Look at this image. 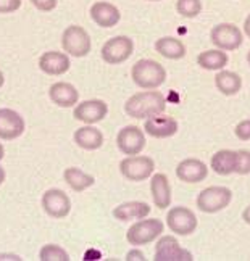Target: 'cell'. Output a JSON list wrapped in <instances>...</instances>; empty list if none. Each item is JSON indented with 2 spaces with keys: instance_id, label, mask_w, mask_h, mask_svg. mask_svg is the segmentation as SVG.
<instances>
[{
  "instance_id": "9a60e30c",
  "label": "cell",
  "mask_w": 250,
  "mask_h": 261,
  "mask_svg": "<svg viewBox=\"0 0 250 261\" xmlns=\"http://www.w3.org/2000/svg\"><path fill=\"white\" fill-rule=\"evenodd\" d=\"M176 176L179 180L187 184H197L208 176V168L197 158H186L176 168Z\"/></svg>"
},
{
  "instance_id": "484cf974",
  "label": "cell",
  "mask_w": 250,
  "mask_h": 261,
  "mask_svg": "<svg viewBox=\"0 0 250 261\" xmlns=\"http://www.w3.org/2000/svg\"><path fill=\"white\" fill-rule=\"evenodd\" d=\"M236 168V152L234 150H219L212 156V169L219 176L233 174Z\"/></svg>"
},
{
  "instance_id": "ab89813d",
  "label": "cell",
  "mask_w": 250,
  "mask_h": 261,
  "mask_svg": "<svg viewBox=\"0 0 250 261\" xmlns=\"http://www.w3.org/2000/svg\"><path fill=\"white\" fill-rule=\"evenodd\" d=\"M4 83H5V76H4V73L0 71V87L4 86Z\"/></svg>"
},
{
  "instance_id": "d4e9b609",
  "label": "cell",
  "mask_w": 250,
  "mask_h": 261,
  "mask_svg": "<svg viewBox=\"0 0 250 261\" xmlns=\"http://www.w3.org/2000/svg\"><path fill=\"white\" fill-rule=\"evenodd\" d=\"M215 86L223 95H236L242 87V77L234 71H219L215 77Z\"/></svg>"
},
{
  "instance_id": "d6a6232c",
  "label": "cell",
  "mask_w": 250,
  "mask_h": 261,
  "mask_svg": "<svg viewBox=\"0 0 250 261\" xmlns=\"http://www.w3.org/2000/svg\"><path fill=\"white\" fill-rule=\"evenodd\" d=\"M31 4L37 10H41V12H52V10L57 7L58 0H31Z\"/></svg>"
},
{
  "instance_id": "f1b7e54d",
  "label": "cell",
  "mask_w": 250,
  "mask_h": 261,
  "mask_svg": "<svg viewBox=\"0 0 250 261\" xmlns=\"http://www.w3.org/2000/svg\"><path fill=\"white\" fill-rule=\"evenodd\" d=\"M176 10L184 18H195L202 12V2L200 0H178Z\"/></svg>"
},
{
  "instance_id": "277c9868",
  "label": "cell",
  "mask_w": 250,
  "mask_h": 261,
  "mask_svg": "<svg viewBox=\"0 0 250 261\" xmlns=\"http://www.w3.org/2000/svg\"><path fill=\"white\" fill-rule=\"evenodd\" d=\"M163 229H165V224H163L162 219H157V218L145 219L144 218L128 229L126 240L134 247L147 245L162 234Z\"/></svg>"
},
{
  "instance_id": "ac0fdd59",
  "label": "cell",
  "mask_w": 250,
  "mask_h": 261,
  "mask_svg": "<svg viewBox=\"0 0 250 261\" xmlns=\"http://www.w3.org/2000/svg\"><path fill=\"white\" fill-rule=\"evenodd\" d=\"M91 18L100 28H113L121 19L119 10L110 2H95L91 7Z\"/></svg>"
},
{
  "instance_id": "44dd1931",
  "label": "cell",
  "mask_w": 250,
  "mask_h": 261,
  "mask_svg": "<svg viewBox=\"0 0 250 261\" xmlns=\"http://www.w3.org/2000/svg\"><path fill=\"white\" fill-rule=\"evenodd\" d=\"M74 144L84 150H97L104 145V134L94 126H83L74 130Z\"/></svg>"
},
{
  "instance_id": "4fadbf2b",
  "label": "cell",
  "mask_w": 250,
  "mask_h": 261,
  "mask_svg": "<svg viewBox=\"0 0 250 261\" xmlns=\"http://www.w3.org/2000/svg\"><path fill=\"white\" fill-rule=\"evenodd\" d=\"M108 115V105L104 102V100H86V102H81L74 107V119L86 124H95L98 121Z\"/></svg>"
},
{
  "instance_id": "4dcf8cb0",
  "label": "cell",
  "mask_w": 250,
  "mask_h": 261,
  "mask_svg": "<svg viewBox=\"0 0 250 261\" xmlns=\"http://www.w3.org/2000/svg\"><path fill=\"white\" fill-rule=\"evenodd\" d=\"M234 133H236V137L239 140H242V142L250 140V119H245V121L239 123L234 129Z\"/></svg>"
},
{
  "instance_id": "d590c367",
  "label": "cell",
  "mask_w": 250,
  "mask_h": 261,
  "mask_svg": "<svg viewBox=\"0 0 250 261\" xmlns=\"http://www.w3.org/2000/svg\"><path fill=\"white\" fill-rule=\"evenodd\" d=\"M242 219L245 221L247 224H250V205L242 212Z\"/></svg>"
},
{
  "instance_id": "603a6c76",
  "label": "cell",
  "mask_w": 250,
  "mask_h": 261,
  "mask_svg": "<svg viewBox=\"0 0 250 261\" xmlns=\"http://www.w3.org/2000/svg\"><path fill=\"white\" fill-rule=\"evenodd\" d=\"M63 179H65V182L74 190V192H84L86 189L94 186V182H95L94 176L84 173L83 169H79L76 166L66 168L63 171Z\"/></svg>"
},
{
  "instance_id": "4316f807",
  "label": "cell",
  "mask_w": 250,
  "mask_h": 261,
  "mask_svg": "<svg viewBox=\"0 0 250 261\" xmlns=\"http://www.w3.org/2000/svg\"><path fill=\"white\" fill-rule=\"evenodd\" d=\"M197 63L208 71H218V69H223L228 65V55L224 50L219 48L205 50L197 57Z\"/></svg>"
},
{
  "instance_id": "e575fe53",
  "label": "cell",
  "mask_w": 250,
  "mask_h": 261,
  "mask_svg": "<svg viewBox=\"0 0 250 261\" xmlns=\"http://www.w3.org/2000/svg\"><path fill=\"white\" fill-rule=\"evenodd\" d=\"M2 259H15V261H19L21 258H19L18 255H13V253H5V255H0V261Z\"/></svg>"
},
{
  "instance_id": "8d00e7d4",
  "label": "cell",
  "mask_w": 250,
  "mask_h": 261,
  "mask_svg": "<svg viewBox=\"0 0 250 261\" xmlns=\"http://www.w3.org/2000/svg\"><path fill=\"white\" fill-rule=\"evenodd\" d=\"M244 33L247 34V37H250V15L245 18V21H244Z\"/></svg>"
},
{
  "instance_id": "9c48e42d",
  "label": "cell",
  "mask_w": 250,
  "mask_h": 261,
  "mask_svg": "<svg viewBox=\"0 0 250 261\" xmlns=\"http://www.w3.org/2000/svg\"><path fill=\"white\" fill-rule=\"evenodd\" d=\"M166 224L178 236H191L197 229V216L186 206H174L166 215Z\"/></svg>"
},
{
  "instance_id": "60d3db41",
  "label": "cell",
  "mask_w": 250,
  "mask_h": 261,
  "mask_svg": "<svg viewBox=\"0 0 250 261\" xmlns=\"http://www.w3.org/2000/svg\"><path fill=\"white\" fill-rule=\"evenodd\" d=\"M247 62H248V65H250V52H248V55H247Z\"/></svg>"
},
{
  "instance_id": "ffe728a7",
  "label": "cell",
  "mask_w": 250,
  "mask_h": 261,
  "mask_svg": "<svg viewBox=\"0 0 250 261\" xmlns=\"http://www.w3.org/2000/svg\"><path fill=\"white\" fill-rule=\"evenodd\" d=\"M48 97L58 107L71 108L78 103L79 92L76 90V87L69 83H55L48 89Z\"/></svg>"
},
{
  "instance_id": "5b68a950",
  "label": "cell",
  "mask_w": 250,
  "mask_h": 261,
  "mask_svg": "<svg viewBox=\"0 0 250 261\" xmlns=\"http://www.w3.org/2000/svg\"><path fill=\"white\" fill-rule=\"evenodd\" d=\"M155 169V162L150 156L144 155H131L119 163V173L128 180L133 182H141L148 177H152V173Z\"/></svg>"
},
{
  "instance_id": "6da1fadb",
  "label": "cell",
  "mask_w": 250,
  "mask_h": 261,
  "mask_svg": "<svg viewBox=\"0 0 250 261\" xmlns=\"http://www.w3.org/2000/svg\"><path fill=\"white\" fill-rule=\"evenodd\" d=\"M166 108V100L158 90H144L131 95L124 103V113L136 119H147L162 115Z\"/></svg>"
},
{
  "instance_id": "1f68e13d",
  "label": "cell",
  "mask_w": 250,
  "mask_h": 261,
  "mask_svg": "<svg viewBox=\"0 0 250 261\" xmlns=\"http://www.w3.org/2000/svg\"><path fill=\"white\" fill-rule=\"evenodd\" d=\"M21 7V0H0V13H13Z\"/></svg>"
},
{
  "instance_id": "836d02e7",
  "label": "cell",
  "mask_w": 250,
  "mask_h": 261,
  "mask_svg": "<svg viewBox=\"0 0 250 261\" xmlns=\"http://www.w3.org/2000/svg\"><path fill=\"white\" fill-rule=\"evenodd\" d=\"M126 259H128V261H131V259H141V261H144L145 256H144L142 252H139V250H131V252L128 253Z\"/></svg>"
},
{
  "instance_id": "83f0119b",
  "label": "cell",
  "mask_w": 250,
  "mask_h": 261,
  "mask_svg": "<svg viewBox=\"0 0 250 261\" xmlns=\"http://www.w3.org/2000/svg\"><path fill=\"white\" fill-rule=\"evenodd\" d=\"M39 259L41 261H69V255L62 247H58L55 244H48L41 248Z\"/></svg>"
},
{
  "instance_id": "f546056e",
  "label": "cell",
  "mask_w": 250,
  "mask_h": 261,
  "mask_svg": "<svg viewBox=\"0 0 250 261\" xmlns=\"http://www.w3.org/2000/svg\"><path fill=\"white\" fill-rule=\"evenodd\" d=\"M236 174H250V152L248 150H237L236 152Z\"/></svg>"
},
{
  "instance_id": "2e32d148",
  "label": "cell",
  "mask_w": 250,
  "mask_h": 261,
  "mask_svg": "<svg viewBox=\"0 0 250 261\" xmlns=\"http://www.w3.org/2000/svg\"><path fill=\"white\" fill-rule=\"evenodd\" d=\"M69 66H71V62L63 52L50 50V52H44L39 58V68L48 76H62L68 71Z\"/></svg>"
},
{
  "instance_id": "3957f363",
  "label": "cell",
  "mask_w": 250,
  "mask_h": 261,
  "mask_svg": "<svg viewBox=\"0 0 250 261\" xmlns=\"http://www.w3.org/2000/svg\"><path fill=\"white\" fill-rule=\"evenodd\" d=\"M233 200V192L223 186H212L204 189L197 197V206L204 213H218L224 210Z\"/></svg>"
},
{
  "instance_id": "7c38bea8",
  "label": "cell",
  "mask_w": 250,
  "mask_h": 261,
  "mask_svg": "<svg viewBox=\"0 0 250 261\" xmlns=\"http://www.w3.org/2000/svg\"><path fill=\"white\" fill-rule=\"evenodd\" d=\"M155 261H192V253L181 248L173 236H166L155 245Z\"/></svg>"
},
{
  "instance_id": "7a4b0ae2",
  "label": "cell",
  "mask_w": 250,
  "mask_h": 261,
  "mask_svg": "<svg viewBox=\"0 0 250 261\" xmlns=\"http://www.w3.org/2000/svg\"><path fill=\"white\" fill-rule=\"evenodd\" d=\"M131 76L137 87L154 90L166 81V69L163 65L155 62V60L142 58L134 63L131 69Z\"/></svg>"
},
{
  "instance_id": "52a82bcc",
  "label": "cell",
  "mask_w": 250,
  "mask_h": 261,
  "mask_svg": "<svg viewBox=\"0 0 250 261\" xmlns=\"http://www.w3.org/2000/svg\"><path fill=\"white\" fill-rule=\"evenodd\" d=\"M134 42L128 36H116L108 39L102 47V60L108 65H121L133 55Z\"/></svg>"
},
{
  "instance_id": "cb8c5ba5",
  "label": "cell",
  "mask_w": 250,
  "mask_h": 261,
  "mask_svg": "<svg viewBox=\"0 0 250 261\" xmlns=\"http://www.w3.org/2000/svg\"><path fill=\"white\" fill-rule=\"evenodd\" d=\"M157 52L168 60H181L186 55V45L174 37H162L155 42Z\"/></svg>"
},
{
  "instance_id": "74e56055",
  "label": "cell",
  "mask_w": 250,
  "mask_h": 261,
  "mask_svg": "<svg viewBox=\"0 0 250 261\" xmlns=\"http://www.w3.org/2000/svg\"><path fill=\"white\" fill-rule=\"evenodd\" d=\"M5 177H7V173H5V169L0 166V186H2L5 182Z\"/></svg>"
},
{
  "instance_id": "b9f144b4",
  "label": "cell",
  "mask_w": 250,
  "mask_h": 261,
  "mask_svg": "<svg viewBox=\"0 0 250 261\" xmlns=\"http://www.w3.org/2000/svg\"><path fill=\"white\" fill-rule=\"evenodd\" d=\"M148 2H160V0H148Z\"/></svg>"
},
{
  "instance_id": "e0dca14e",
  "label": "cell",
  "mask_w": 250,
  "mask_h": 261,
  "mask_svg": "<svg viewBox=\"0 0 250 261\" xmlns=\"http://www.w3.org/2000/svg\"><path fill=\"white\" fill-rule=\"evenodd\" d=\"M144 129L150 137L166 139V137H171L178 133V121L171 116L157 115V116H150L145 119Z\"/></svg>"
},
{
  "instance_id": "d6986e66",
  "label": "cell",
  "mask_w": 250,
  "mask_h": 261,
  "mask_svg": "<svg viewBox=\"0 0 250 261\" xmlns=\"http://www.w3.org/2000/svg\"><path fill=\"white\" fill-rule=\"evenodd\" d=\"M150 194L157 208L165 210L171 205V186L168 177L162 173H157L150 179Z\"/></svg>"
},
{
  "instance_id": "ba28073f",
  "label": "cell",
  "mask_w": 250,
  "mask_h": 261,
  "mask_svg": "<svg viewBox=\"0 0 250 261\" xmlns=\"http://www.w3.org/2000/svg\"><path fill=\"white\" fill-rule=\"evenodd\" d=\"M210 41L219 50L233 52L242 45V31L233 23H219L210 33Z\"/></svg>"
},
{
  "instance_id": "8fae6325",
  "label": "cell",
  "mask_w": 250,
  "mask_h": 261,
  "mask_svg": "<svg viewBox=\"0 0 250 261\" xmlns=\"http://www.w3.org/2000/svg\"><path fill=\"white\" fill-rule=\"evenodd\" d=\"M116 145L124 155H139L145 147V136L137 126H124L116 136Z\"/></svg>"
},
{
  "instance_id": "30bf717a",
  "label": "cell",
  "mask_w": 250,
  "mask_h": 261,
  "mask_svg": "<svg viewBox=\"0 0 250 261\" xmlns=\"http://www.w3.org/2000/svg\"><path fill=\"white\" fill-rule=\"evenodd\" d=\"M42 208L50 218L62 219L71 212V200L62 189H48L42 195Z\"/></svg>"
},
{
  "instance_id": "8992f818",
  "label": "cell",
  "mask_w": 250,
  "mask_h": 261,
  "mask_svg": "<svg viewBox=\"0 0 250 261\" xmlns=\"http://www.w3.org/2000/svg\"><path fill=\"white\" fill-rule=\"evenodd\" d=\"M62 47L71 57L81 58L91 52V37L83 26L71 24L62 34Z\"/></svg>"
},
{
  "instance_id": "5bb4252c",
  "label": "cell",
  "mask_w": 250,
  "mask_h": 261,
  "mask_svg": "<svg viewBox=\"0 0 250 261\" xmlns=\"http://www.w3.org/2000/svg\"><path fill=\"white\" fill-rule=\"evenodd\" d=\"M24 119L15 110L0 108V139L13 140L23 136L24 133Z\"/></svg>"
},
{
  "instance_id": "f35d334b",
  "label": "cell",
  "mask_w": 250,
  "mask_h": 261,
  "mask_svg": "<svg viewBox=\"0 0 250 261\" xmlns=\"http://www.w3.org/2000/svg\"><path fill=\"white\" fill-rule=\"evenodd\" d=\"M4 156H5V148H4V145L0 144V162L4 160Z\"/></svg>"
},
{
  "instance_id": "7402d4cb",
  "label": "cell",
  "mask_w": 250,
  "mask_h": 261,
  "mask_svg": "<svg viewBox=\"0 0 250 261\" xmlns=\"http://www.w3.org/2000/svg\"><path fill=\"white\" fill-rule=\"evenodd\" d=\"M150 215V206L145 202H126L113 210V218L118 221L144 219Z\"/></svg>"
}]
</instances>
